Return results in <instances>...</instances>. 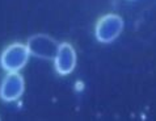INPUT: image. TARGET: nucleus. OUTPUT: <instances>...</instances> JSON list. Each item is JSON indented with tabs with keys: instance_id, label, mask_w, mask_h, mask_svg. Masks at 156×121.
<instances>
[{
	"instance_id": "nucleus-3",
	"label": "nucleus",
	"mask_w": 156,
	"mask_h": 121,
	"mask_svg": "<svg viewBox=\"0 0 156 121\" xmlns=\"http://www.w3.org/2000/svg\"><path fill=\"white\" fill-rule=\"evenodd\" d=\"M27 47L29 50V54L34 55V57L54 59L57 55L59 44H57V41L46 34H36L29 38Z\"/></svg>"
},
{
	"instance_id": "nucleus-2",
	"label": "nucleus",
	"mask_w": 156,
	"mask_h": 121,
	"mask_svg": "<svg viewBox=\"0 0 156 121\" xmlns=\"http://www.w3.org/2000/svg\"><path fill=\"white\" fill-rule=\"evenodd\" d=\"M123 29V20L122 17L114 13L106 15L100 19L96 25V38L100 42L109 44L114 41L121 34Z\"/></svg>"
},
{
	"instance_id": "nucleus-4",
	"label": "nucleus",
	"mask_w": 156,
	"mask_h": 121,
	"mask_svg": "<svg viewBox=\"0 0 156 121\" xmlns=\"http://www.w3.org/2000/svg\"><path fill=\"white\" fill-rule=\"evenodd\" d=\"M24 92V79L19 71L8 72L0 86V97L4 101H15Z\"/></svg>"
},
{
	"instance_id": "nucleus-1",
	"label": "nucleus",
	"mask_w": 156,
	"mask_h": 121,
	"mask_svg": "<svg viewBox=\"0 0 156 121\" xmlns=\"http://www.w3.org/2000/svg\"><path fill=\"white\" fill-rule=\"evenodd\" d=\"M29 50L27 45L23 44H12L3 51L0 57V63L4 70L8 72L20 71L29 59Z\"/></svg>"
},
{
	"instance_id": "nucleus-5",
	"label": "nucleus",
	"mask_w": 156,
	"mask_h": 121,
	"mask_svg": "<svg viewBox=\"0 0 156 121\" xmlns=\"http://www.w3.org/2000/svg\"><path fill=\"white\" fill-rule=\"evenodd\" d=\"M54 62H55V68H57V71L60 75L71 74L76 64V53L72 45L67 44V42L59 44Z\"/></svg>"
}]
</instances>
